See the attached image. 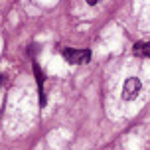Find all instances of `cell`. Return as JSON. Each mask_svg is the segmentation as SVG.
Segmentation results:
<instances>
[{"instance_id": "3", "label": "cell", "mask_w": 150, "mask_h": 150, "mask_svg": "<svg viewBox=\"0 0 150 150\" xmlns=\"http://www.w3.org/2000/svg\"><path fill=\"white\" fill-rule=\"evenodd\" d=\"M34 75H36V81H38V91H40V107H45V91H44V71L42 67L34 63Z\"/></svg>"}, {"instance_id": "6", "label": "cell", "mask_w": 150, "mask_h": 150, "mask_svg": "<svg viewBox=\"0 0 150 150\" xmlns=\"http://www.w3.org/2000/svg\"><path fill=\"white\" fill-rule=\"evenodd\" d=\"M0 85H2V77H0Z\"/></svg>"}, {"instance_id": "2", "label": "cell", "mask_w": 150, "mask_h": 150, "mask_svg": "<svg viewBox=\"0 0 150 150\" xmlns=\"http://www.w3.org/2000/svg\"><path fill=\"white\" fill-rule=\"evenodd\" d=\"M140 79H136V77H128L127 81H125V87H122V99L125 101H132V99L138 97V93H140Z\"/></svg>"}, {"instance_id": "5", "label": "cell", "mask_w": 150, "mask_h": 150, "mask_svg": "<svg viewBox=\"0 0 150 150\" xmlns=\"http://www.w3.org/2000/svg\"><path fill=\"white\" fill-rule=\"evenodd\" d=\"M99 0H87V4H91V6H93V4H97Z\"/></svg>"}, {"instance_id": "1", "label": "cell", "mask_w": 150, "mask_h": 150, "mask_svg": "<svg viewBox=\"0 0 150 150\" xmlns=\"http://www.w3.org/2000/svg\"><path fill=\"white\" fill-rule=\"evenodd\" d=\"M63 59L73 63V65H81V63H89L91 61V52L89 50H71V47H65L63 52Z\"/></svg>"}, {"instance_id": "4", "label": "cell", "mask_w": 150, "mask_h": 150, "mask_svg": "<svg viewBox=\"0 0 150 150\" xmlns=\"http://www.w3.org/2000/svg\"><path fill=\"white\" fill-rule=\"evenodd\" d=\"M132 52L138 57H150V40L148 42H138L132 45Z\"/></svg>"}]
</instances>
